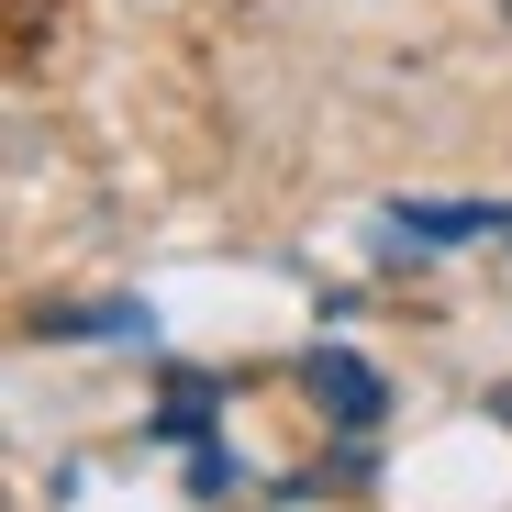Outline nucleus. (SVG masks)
I'll return each mask as SVG.
<instances>
[{
	"instance_id": "1",
	"label": "nucleus",
	"mask_w": 512,
	"mask_h": 512,
	"mask_svg": "<svg viewBox=\"0 0 512 512\" xmlns=\"http://www.w3.org/2000/svg\"><path fill=\"white\" fill-rule=\"evenodd\" d=\"M301 390L334 412V435H379V412H390V390H379V368L357 346H312L301 357Z\"/></svg>"
},
{
	"instance_id": "3",
	"label": "nucleus",
	"mask_w": 512,
	"mask_h": 512,
	"mask_svg": "<svg viewBox=\"0 0 512 512\" xmlns=\"http://www.w3.org/2000/svg\"><path fill=\"white\" fill-rule=\"evenodd\" d=\"M34 334H145V312H134V301H67V312L45 301Z\"/></svg>"
},
{
	"instance_id": "2",
	"label": "nucleus",
	"mask_w": 512,
	"mask_h": 512,
	"mask_svg": "<svg viewBox=\"0 0 512 512\" xmlns=\"http://www.w3.org/2000/svg\"><path fill=\"white\" fill-rule=\"evenodd\" d=\"M390 234H412V245H468V234H512V212H490V201H401Z\"/></svg>"
}]
</instances>
